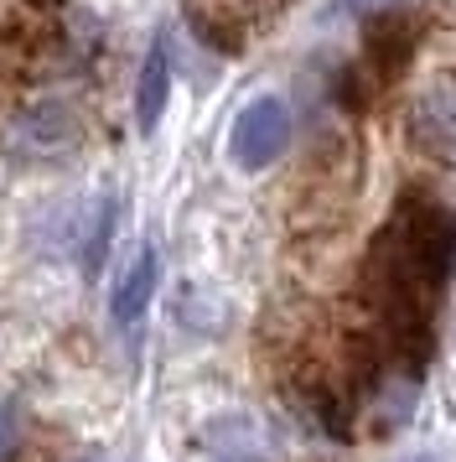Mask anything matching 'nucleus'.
Instances as JSON below:
<instances>
[{
  "instance_id": "obj_1",
  "label": "nucleus",
  "mask_w": 456,
  "mask_h": 462,
  "mask_svg": "<svg viewBox=\"0 0 456 462\" xmlns=\"http://www.w3.org/2000/svg\"><path fill=\"white\" fill-rule=\"evenodd\" d=\"M456 271V213L435 198H405L378 229L363 260V291L378 312V333L405 374H420L431 358L435 307Z\"/></svg>"
},
{
  "instance_id": "obj_2",
  "label": "nucleus",
  "mask_w": 456,
  "mask_h": 462,
  "mask_svg": "<svg viewBox=\"0 0 456 462\" xmlns=\"http://www.w3.org/2000/svg\"><path fill=\"white\" fill-rule=\"evenodd\" d=\"M290 146V109L275 94H260L239 109V120L228 130V156L244 171H265L280 151Z\"/></svg>"
},
{
  "instance_id": "obj_3",
  "label": "nucleus",
  "mask_w": 456,
  "mask_h": 462,
  "mask_svg": "<svg viewBox=\"0 0 456 462\" xmlns=\"http://www.w3.org/2000/svg\"><path fill=\"white\" fill-rule=\"evenodd\" d=\"M156 281H161V254L156 245H141V254L130 260V271L114 281V291H109V317L130 328V322H141L145 307H150V296H156Z\"/></svg>"
},
{
  "instance_id": "obj_4",
  "label": "nucleus",
  "mask_w": 456,
  "mask_h": 462,
  "mask_svg": "<svg viewBox=\"0 0 456 462\" xmlns=\"http://www.w3.org/2000/svg\"><path fill=\"white\" fill-rule=\"evenodd\" d=\"M166 94H171V47H166V37H156L150 52H145V63H141V84H135V125L145 135L161 125Z\"/></svg>"
},
{
  "instance_id": "obj_5",
  "label": "nucleus",
  "mask_w": 456,
  "mask_h": 462,
  "mask_svg": "<svg viewBox=\"0 0 456 462\" xmlns=\"http://www.w3.org/2000/svg\"><path fill=\"white\" fill-rule=\"evenodd\" d=\"M21 141L37 151V156H47V151H62L68 141H78V125H73V115L62 105H37L21 120Z\"/></svg>"
},
{
  "instance_id": "obj_6",
  "label": "nucleus",
  "mask_w": 456,
  "mask_h": 462,
  "mask_svg": "<svg viewBox=\"0 0 456 462\" xmlns=\"http://www.w3.org/2000/svg\"><path fill=\"white\" fill-rule=\"evenodd\" d=\"M415 47V26L410 22H384L378 32L369 37V52H373V68H378V79H394L405 58H410Z\"/></svg>"
},
{
  "instance_id": "obj_7",
  "label": "nucleus",
  "mask_w": 456,
  "mask_h": 462,
  "mask_svg": "<svg viewBox=\"0 0 456 462\" xmlns=\"http://www.w3.org/2000/svg\"><path fill=\"white\" fill-rule=\"evenodd\" d=\"M16 447H21V420L11 405H0V462L16 457Z\"/></svg>"
},
{
  "instance_id": "obj_8",
  "label": "nucleus",
  "mask_w": 456,
  "mask_h": 462,
  "mask_svg": "<svg viewBox=\"0 0 456 462\" xmlns=\"http://www.w3.org/2000/svg\"><path fill=\"white\" fill-rule=\"evenodd\" d=\"M378 5H389V0H342V11H378Z\"/></svg>"
},
{
  "instance_id": "obj_9",
  "label": "nucleus",
  "mask_w": 456,
  "mask_h": 462,
  "mask_svg": "<svg viewBox=\"0 0 456 462\" xmlns=\"http://www.w3.org/2000/svg\"><path fill=\"white\" fill-rule=\"evenodd\" d=\"M26 5H37V11H58L62 0H26Z\"/></svg>"
},
{
  "instance_id": "obj_10",
  "label": "nucleus",
  "mask_w": 456,
  "mask_h": 462,
  "mask_svg": "<svg viewBox=\"0 0 456 462\" xmlns=\"http://www.w3.org/2000/svg\"><path fill=\"white\" fill-rule=\"evenodd\" d=\"M223 462H249V457H223Z\"/></svg>"
},
{
  "instance_id": "obj_11",
  "label": "nucleus",
  "mask_w": 456,
  "mask_h": 462,
  "mask_svg": "<svg viewBox=\"0 0 456 462\" xmlns=\"http://www.w3.org/2000/svg\"><path fill=\"white\" fill-rule=\"evenodd\" d=\"M88 462H99V457H88Z\"/></svg>"
}]
</instances>
